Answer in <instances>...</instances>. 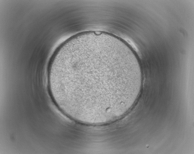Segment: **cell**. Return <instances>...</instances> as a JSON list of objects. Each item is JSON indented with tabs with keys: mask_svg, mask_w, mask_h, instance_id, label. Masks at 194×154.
<instances>
[{
	"mask_svg": "<svg viewBox=\"0 0 194 154\" xmlns=\"http://www.w3.org/2000/svg\"><path fill=\"white\" fill-rule=\"evenodd\" d=\"M132 59L111 41L100 38L70 42L55 53L48 80L54 101L77 117L110 116L128 102L137 80Z\"/></svg>",
	"mask_w": 194,
	"mask_h": 154,
	"instance_id": "1",
	"label": "cell"
}]
</instances>
